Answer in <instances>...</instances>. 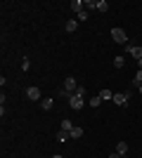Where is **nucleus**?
I'll return each mask as SVG.
<instances>
[{
    "label": "nucleus",
    "mask_w": 142,
    "mask_h": 158,
    "mask_svg": "<svg viewBox=\"0 0 142 158\" xmlns=\"http://www.w3.org/2000/svg\"><path fill=\"white\" fill-rule=\"evenodd\" d=\"M111 38H114V43H118V45H128V33L123 31V28H118V26L111 28Z\"/></svg>",
    "instance_id": "nucleus-1"
},
{
    "label": "nucleus",
    "mask_w": 142,
    "mask_h": 158,
    "mask_svg": "<svg viewBox=\"0 0 142 158\" xmlns=\"http://www.w3.org/2000/svg\"><path fill=\"white\" fill-rule=\"evenodd\" d=\"M128 99H130V90H126V92H114V104L116 106H128Z\"/></svg>",
    "instance_id": "nucleus-2"
},
{
    "label": "nucleus",
    "mask_w": 142,
    "mask_h": 158,
    "mask_svg": "<svg viewBox=\"0 0 142 158\" xmlns=\"http://www.w3.org/2000/svg\"><path fill=\"white\" fill-rule=\"evenodd\" d=\"M83 104H85V99H83V97H78V94H71V97H69V106H71L74 111H81V109H83Z\"/></svg>",
    "instance_id": "nucleus-3"
},
{
    "label": "nucleus",
    "mask_w": 142,
    "mask_h": 158,
    "mask_svg": "<svg viewBox=\"0 0 142 158\" xmlns=\"http://www.w3.org/2000/svg\"><path fill=\"white\" fill-rule=\"evenodd\" d=\"M62 87H64V90H67L69 94H74L76 90H78V83H76V78H74V76H69V78H64V85H62Z\"/></svg>",
    "instance_id": "nucleus-4"
},
{
    "label": "nucleus",
    "mask_w": 142,
    "mask_h": 158,
    "mask_svg": "<svg viewBox=\"0 0 142 158\" xmlns=\"http://www.w3.org/2000/svg\"><path fill=\"white\" fill-rule=\"evenodd\" d=\"M123 50H126L128 54H133L137 61L142 59V47H140V45H123Z\"/></svg>",
    "instance_id": "nucleus-5"
},
{
    "label": "nucleus",
    "mask_w": 142,
    "mask_h": 158,
    "mask_svg": "<svg viewBox=\"0 0 142 158\" xmlns=\"http://www.w3.org/2000/svg\"><path fill=\"white\" fill-rule=\"evenodd\" d=\"M26 97H28V99H33V102H38V99H41V90H38L36 85H31V87L26 90Z\"/></svg>",
    "instance_id": "nucleus-6"
},
{
    "label": "nucleus",
    "mask_w": 142,
    "mask_h": 158,
    "mask_svg": "<svg viewBox=\"0 0 142 158\" xmlns=\"http://www.w3.org/2000/svg\"><path fill=\"white\" fill-rule=\"evenodd\" d=\"M71 10H74V14H81L85 10V2L83 0H71Z\"/></svg>",
    "instance_id": "nucleus-7"
},
{
    "label": "nucleus",
    "mask_w": 142,
    "mask_h": 158,
    "mask_svg": "<svg viewBox=\"0 0 142 158\" xmlns=\"http://www.w3.org/2000/svg\"><path fill=\"white\" fill-rule=\"evenodd\" d=\"M116 153H118V156H126V153H128V142H118V144H116Z\"/></svg>",
    "instance_id": "nucleus-8"
},
{
    "label": "nucleus",
    "mask_w": 142,
    "mask_h": 158,
    "mask_svg": "<svg viewBox=\"0 0 142 158\" xmlns=\"http://www.w3.org/2000/svg\"><path fill=\"white\" fill-rule=\"evenodd\" d=\"M64 28H67V31H69V33H74V31H76V28H78V19H69V21H67V24H64Z\"/></svg>",
    "instance_id": "nucleus-9"
},
{
    "label": "nucleus",
    "mask_w": 142,
    "mask_h": 158,
    "mask_svg": "<svg viewBox=\"0 0 142 158\" xmlns=\"http://www.w3.org/2000/svg\"><path fill=\"white\" fill-rule=\"evenodd\" d=\"M69 139H71V135H69L67 130H59V132H57V142H62V144H64V142H69Z\"/></svg>",
    "instance_id": "nucleus-10"
},
{
    "label": "nucleus",
    "mask_w": 142,
    "mask_h": 158,
    "mask_svg": "<svg viewBox=\"0 0 142 158\" xmlns=\"http://www.w3.org/2000/svg\"><path fill=\"white\" fill-rule=\"evenodd\" d=\"M100 97H102V102H107V99H114V92H111L109 87H104V90L100 92Z\"/></svg>",
    "instance_id": "nucleus-11"
},
{
    "label": "nucleus",
    "mask_w": 142,
    "mask_h": 158,
    "mask_svg": "<svg viewBox=\"0 0 142 158\" xmlns=\"http://www.w3.org/2000/svg\"><path fill=\"white\" fill-rule=\"evenodd\" d=\"M62 130L71 132V130H74V123H71V120H69V118H62Z\"/></svg>",
    "instance_id": "nucleus-12"
},
{
    "label": "nucleus",
    "mask_w": 142,
    "mask_h": 158,
    "mask_svg": "<svg viewBox=\"0 0 142 158\" xmlns=\"http://www.w3.org/2000/svg\"><path fill=\"white\" fill-rule=\"evenodd\" d=\"M69 135H71V139H78V137H83V127H76V125H74V130L69 132Z\"/></svg>",
    "instance_id": "nucleus-13"
},
{
    "label": "nucleus",
    "mask_w": 142,
    "mask_h": 158,
    "mask_svg": "<svg viewBox=\"0 0 142 158\" xmlns=\"http://www.w3.org/2000/svg\"><path fill=\"white\" fill-rule=\"evenodd\" d=\"M107 10H109L107 0H97V12H107Z\"/></svg>",
    "instance_id": "nucleus-14"
},
{
    "label": "nucleus",
    "mask_w": 142,
    "mask_h": 158,
    "mask_svg": "<svg viewBox=\"0 0 142 158\" xmlns=\"http://www.w3.org/2000/svg\"><path fill=\"white\" fill-rule=\"evenodd\" d=\"M41 104H43V111H50V109H52V106H54V102H52V99H50V97H47V99H43Z\"/></svg>",
    "instance_id": "nucleus-15"
},
{
    "label": "nucleus",
    "mask_w": 142,
    "mask_h": 158,
    "mask_svg": "<svg viewBox=\"0 0 142 158\" xmlns=\"http://www.w3.org/2000/svg\"><path fill=\"white\" fill-rule=\"evenodd\" d=\"M114 66H116V69H123V66H126V59H123L121 54H118V57H114Z\"/></svg>",
    "instance_id": "nucleus-16"
},
{
    "label": "nucleus",
    "mask_w": 142,
    "mask_h": 158,
    "mask_svg": "<svg viewBox=\"0 0 142 158\" xmlns=\"http://www.w3.org/2000/svg\"><path fill=\"white\" fill-rule=\"evenodd\" d=\"M85 2V12L88 10H97V0H83Z\"/></svg>",
    "instance_id": "nucleus-17"
},
{
    "label": "nucleus",
    "mask_w": 142,
    "mask_h": 158,
    "mask_svg": "<svg viewBox=\"0 0 142 158\" xmlns=\"http://www.w3.org/2000/svg\"><path fill=\"white\" fill-rule=\"evenodd\" d=\"M88 104H90V106H95V109H97V106L102 104V97H100V94H97V97H93V99H90Z\"/></svg>",
    "instance_id": "nucleus-18"
},
{
    "label": "nucleus",
    "mask_w": 142,
    "mask_h": 158,
    "mask_svg": "<svg viewBox=\"0 0 142 158\" xmlns=\"http://www.w3.org/2000/svg\"><path fill=\"white\" fill-rule=\"evenodd\" d=\"M76 19H78V21H85V19H88V12H85V10H83L81 14H76Z\"/></svg>",
    "instance_id": "nucleus-19"
},
{
    "label": "nucleus",
    "mask_w": 142,
    "mask_h": 158,
    "mask_svg": "<svg viewBox=\"0 0 142 158\" xmlns=\"http://www.w3.org/2000/svg\"><path fill=\"white\" fill-rule=\"evenodd\" d=\"M28 66H31V61L24 57V61H21V71H28Z\"/></svg>",
    "instance_id": "nucleus-20"
},
{
    "label": "nucleus",
    "mask_w": 142,
    "mask_h": 158,
    "mask_svg": "<svg viewBox=\"0 0 142 158\" xmlns=\"http://www.w3.org/2000/svg\"><path fill=\"white\" fill-rule=\"evenodd\" d=\"M74 94H78V97H85V87H83V85H78V90H76Z\"/></svg>",
    "instance_id": "nucleus-21"
},
{
    "label": "nucleus",
    "mask_w": 142,
    "mask_h": 158,
    "mask_svg": "<svg viewBox=\"0 0 142 158\" xmlns=\"http://www.w3.org/2000/svg\"><path fill=\"white\" fill-rule=\"evenodd\" d=\"M109 158H123V156H118V153L114 151V153H111V156H109Z\"/></svg>",
    "instance_id": "nucleus-22"
},
{
    "label": "nucleus",
    "mask_w": 142,
    "mask_h": 158,
    "mask_svg": "<svg viewBox=\"0 0 142 158\" xmlns=\"http://www.w3.org/2000/svg\"><path fill=\"white\" fill-rule=\"evenodd\" d=\"M137 69H140V71H142V59H140V61H137Z\"/></svg>",
    "instance_id": "nucleus-23"
},
{
    "label": "nucleus",
    "mask_w": 142,
    "mask_h": 158,
    "mask_svg": "<svg viewBox=\"0 0 142 158\" xmlns=\"http://www.w3.org/2000/svg\"><path fill=\"white\" fill-rule=\"evenodd\" d=\"M137 92H140V94H142V85H140V87H137Z\"/></svg>",
    "instance_id": "nucleus-24"
},
{
    "label": "nucleus",
    "mask_w": 142,
    "mask_h": 158,
    "mask_svg": "<svg viewBox=\"0 0 142 158\" xmlns=\"http://www.w3.org/2000/svg\"><path fill=\"white\" fill-rule=\"evenodd\" d=\"M52 158H64V156H52Z\"/></svg>",
    "instance_id": "nucleus-25"
},
{
    "label": "nucleus",
    "mask_w": 142,
    "mask_h": 158,
    "mask_svg": "<svg viewBox=\"0 0 142 158\" xmlns=\"http://www.w3.org/2000/svg\"><path fill=\"white\" fill-rule=\"evenodd\" d=\"M123 158H128V156H123Z\"/></svg>",
    "instance_id": "nucleus-26"
}]
</instances>
